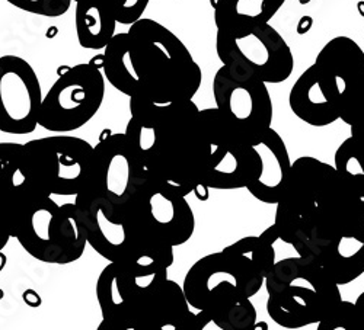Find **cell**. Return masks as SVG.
Instances as JSON below:
<instances>
[{"label": "cell", "instance_id": "1f68e13d", "mask_svg": "<svg viewBox=\"0 0 364 330\" xmlns=\"http://www.w3.org/2000/svg\"><path fill=\"white\" fill-rule=\"evenodd\" d=\"M312 25H314V18L312 16H309V15L301 16L299 23H297V34L299 35L308 34L311 29H312Z\"/></svg>", "mask_w": 364, "mask_h": 330}, {"label": "cell", "instance_id": "4316f807", "mask_svg": "<svg viewBox=\"0 0 364 330\" xmlns=\"http://www.w3.org/2000/svg\"><path fill=\"white\" fill-rule=\"evenodd\" d=\"M319 330H357L355 304L341 302L326 317L318 323Z\"/></svg>", "mask_w": 364, "mask_h": 330}, {"label": "cell", "instance_id": "f546056e", "mask_svg": "<svg viewBox=\"0 0 364 330\" xmlns=\"http://www.w3.org/2000/svg\"><path fill=\"white\" fill-rule=\"evenodd\" d=\"M23 302L29 306V307H38L41 306V297L38 295V292H36L34 290H26L22 294Z\"/></svg>", "mask_w": 364, "mask_h": 330}, {"label": "cell", "instance_id": "277c9868", "mask_svg": "<svg viewBox=\"0 0 364 330\" xmlns=\"http://www.w3.org/2000/svg\"><path fill=\"white\" fill-rule=\"evenodd\" d=\"M166 266L109 262L97 281L100 330H164L172 280Z\"/></svg>", "mask_w": 364, "mask_h": 330}, {"label": "cell", "instance_id": "8d00e7d4", "mask_svg": "<svg viewBox=\"0 0 364 330\" xmlns=\"http://www.w3.org/2000/svg\"><path fill=\"white\" fill-rule=\"evenodd\" d=\"M355 140V138H354ZM357 143H358V145L361 147V150H363V152H364V140H355Z\"/></svg>", "mask_w": 364, "mask_h": 330}, {"label": "cell", "instance_id": "ffe728a7", "mask_svg": "<svg viewBox=\"0 0 364 330\" xmlns=\"http://www.w3.org/2000/svg\"><path fill=\"white\" fill-rule=\"evenodd\" d=\"M218 31L237 34L269 23L286 0H210Z\"/></svg>", "mask_w": 364, "mask_h": 330}, {"label": "cell", "instance_id": "e0dca14e", "mask_svg": "<svg viewBox=\"0 0 364 330\" xmlns=\"http://www.w3.org/2000/svg\"><path fill=\"white\" fill-rule=\"evenodd\" d=\"M43 91L33 66L22 57H0V131L31 134L40 127Z\"/></svg>", "mask_w": 364, "mask_h": 330}, {"label": "cell", "instance_id": "8992f818", "mask_svg": "<svg viewBox=\"0 0 364 330\" xmlns=\"http://www.w3.org/2000/svg\"><path fill=\"white\" fill-rule=\"evenodd\" d=\"M87 245L108 262H136L169 268L173 248L141 229L129 209L115 208L90 189L75 197Z\"/></svg>", "mask_w": 364, "mask_h": 330}, {"label": "cell", "instance_id": "9a60e30c", "mask_svg": "<svg viewBox=\"0 0 364 330\" xmlns=\"http://www.w3.org/2000/svg\"><path fill=\"white\" fill-rule=\"evenodd\" d=\"M147 177L126 133L105 131L94 145L92 167L86 189L108 199L115 208L126 209Z\"/></svg>", "mask_w": 364, "mask_h": 330}, {"label": "cell", "instance_id": "d4e9b609", "mask_svg": "<svg viewBox=\"0 0 364 330\" xmlns=\"http://www.w3.org/2000/svg\"><path fill=\"white\" fill-rule=\"evenodd\" d=\"M211 323L222 330H252L257 324V310L251 299H245L216 314Z\"/></svg>", "mask_w": 364, "mask_h": 330}, {"label": "cell", "instance_id": "5b68a950", "mask_svg": "<svg viewBox=\"0 0 364 330\" xmlns=\"http://www.w3.org/2000/svg\"><path fill=\"white\" fill-rule=\"evenodd\" d=\"M267 313L284 329L318 324L341 302L340 285L309 256L276 262L265 277Z\"/></svg>", "mask_w": 364, "mask_h": 330}, {"label": "cell", "instance_id": "83f0119b", "mask_svg": "<svg viewBox=\"0 0 364 330\" xmlns=\"http://www.w3.org/2000/svg\"><path fill=\"white\" fill-rule=\"evenodd\" d=\"M150 0H109L115 19L121 25H133L143 18Z\"/></svg>", "mask_w": 364, "mask_h": 330}, {"label": "cell", "instance_id": "e575fe53", "mask_svg": "<svg viewBox=\"0 0 364 330\" xmlns=\"http://www.w3.org/2000/svg\"><path fill=\"white\" fill-rule=\"evenodd\" d=\"M6 256L2 253V252H0V273H2L4 271V268H5V265H6Z\"/></svg>", "mask_w": 364, "mask_h": 330}, {"label": "cell", "instance_id": "7a4b0ae2", "mask_svg": "<svg viewBox=\"0 0 364 330\" xmlns=\"http://www.w3.org/2000/svg\"><path fill=\"white\" fill-rule=\"evenodd\" d=\"M276 205L280 240L300 256L315 255L364 223V199L343 182L336 167L312 156L294 160Z\"/></svg>", "mask_w": 364, "mask_h": 330}, {"label": "cell", "instance_id": "9c48e42d", "mask_svg": "<svg viewBox=\"0 0 364 330\" xmlns=\"http://www.w3.org/2000/svg\"><path fill=\"white\" fill-rule=\"evenodd\" d=\"M204 165L200 185L232 191L248 188L261 173V156L218 108L200 109Z\"/></svg>", "mask_w": 364, "mask_h": 330}, {"label": "cell", "instance_id": "4dcf8cb0", "mask_svg": "<svg viewBox=\"0 0 364 330\" xmlns=\"http://www.w3.org/2000/svg\"><path fill=\"white\" fill-rule=\"evenodd\" d=\"M350 127H351V137L353 138L364 140V112L360 115L357 121Z\"/></svg>", "mask_w": 364, "mask_h": 330}, {"label": "cell", "instance_id": "74e56055", "mask_svg": "<svg viewBox=\"0 0 364 330\" xmlns=\"http://www.w3.org/2000/svg\"><path fill=\"white\" fill-rule=\"evenodd\" d=\"M311 0H300V5H308Z\"/></svg>", "mask_w": 364, "mask_h": 330}, {"label": "cell", "instance_id": "4fadbf2b", "mask_svg": "<svg viewBox=\"0 0 364 330\" xmlns=\"http://www.w3.org/2000/svg\"><path fill=\"white\" fill-rule=\"evenodd\" d=\"M216 51L223 66L264 83H283L294 69L289 44L269 23L237 34L218 31Z\"/></svg>", "mask_w": 364, "mask_h": 330}, {"label": "cell", "instance_id": "ab89813d", "mask_svg": "<svg viewBox=\"0 0 364 330\" xmlns=\"http://www.w3.org/2000/svg\"><path fill=\"white\" fill-rule=\"evenodd\" d=\"M72 2H77V0H72Z\"/></svg>", "mask_w": 364, "mask_h": 330}, {"label": "cell", "instance_id": "6da1fadb", "mask_svg": "<svg viewBox=\"0 0 364 330\" xmlns=\"http://www.w3.org/2000/svg\"><path fill=\"white\" fill-rule=\"evenodd\" d=\"M102 72L108 83L130 99L159 105L191 101L203 82L187 45L149 18L112 37L104 48Z\"/></svg>", "mask_w": 364, "mask_h": 330}, {"label": "cell", "instance_id": "2e32d148", "mask_svg": "<svg viewBox=\"0 0 364 330\" xmlns=\"http://www.w3.org/2000/svg\"><path fill=\"white\" fill-rule=\"evenodd\" d=\"M127 209L144 231L172 248L194 234L196 216L186 195L156 181H146Z\"/></svg>", "mask_w": 364, "mask_h": 330}, {"label": "cell", "instance_id": "44dd1931", "mask_svg": "<svg viewBox=\"0 0 364 330\" xmlns=\"http://www.w3.org/2000/svg\"><path fill=\"white\" fill-rule=\"evenodd\" d=\"M117 19L109 0H77L75 25L79 45L86 50H104L115 35Z\"/></svg>", "mask_w": 364, "mask_h": 330}, {"label": "cell", "instance_id": "d6a6232c", "mask_svg": "<svg viewBox=\"0 0 364 330\" xmlns=\"http://www.w3.org/2000/svg\"><path fill=\"white\" fill-rule=\"evenodd\" d=\"M11 237H12V234H11L9 229L2 221H0V252L6 248Z\"/></svg>", "mask_w": 364, "mask_h": 330}, {"label": "cell", "instance_id": "7c38bea8", "mask_svg": "<svg viewBox=\"0 0 364 330\" xmlns=\"http://www.w3.org/2000/svg\"><path fill=\"white\" fill-rule=\"evenodd\" d=\"M340 119L353 126L364 112V51L350 37L329 40L308 67Z\"/></svg>", "mask_w": 364, "mask_h": 330}, {"label": "cell", "instance_id": "f35d334b", "mask_svg": "<svg viewBox=\"0 0 364 330\" xmlns=\"http://www.w3.org/2000/svg\"><path fill=\"white\" fill-rule=\"evenodd\" d=\"M4 297H5V292H4V291H2V290H0V299H2V298H4Z\"/></svg>", "mask_w": 364, "mask_h": 330}, {"label": "cell", "instance_id": "52a82bcc", "mask_svg": "<svg viewBox=\"0 0 364 330\" xmlns=\"http://www.w3.org/2000/svg\"><path fill=\"white\" fill-rule=\"evenodd\" d=\"M12 237L28 255L53 265L79 260L87 245L76 204L60 205L43 191L34 194L22 208Z\"/></svg>", "mask_w": 364, "mask_h": 330}, {"label": "cell", "instance_id": "484cf974", "mask_svg": "<svg viewBox=\"0 0 364 330\" xmlns=\"http://www.w3.org/2000/svg\"><path fill=\"white\" fill-rule=\"evenodd\" d=\"M6 2L23 12L46 18L63 16L72 6V0H6Z\"/></svg>", "mask_w": 364, "mask_h": 330}, {"label": "cell", "instance_id": "ac0fdd59", "mask_svg": "<svg viewBox=\"0 0 364 330\" xmlns=\"http://www.w3.org/2000/svg\"><path fill=\"white\" fill-rule=\"evenodd\" d=\"M38 189L23 169V144L0 143V221L11 234L21 209Z\"/></svg>", "mask_w": 364, "mask_h": 330}, {"label": "cell", "instance_id": "8fae6325", "mask_svg": "<svg viewBox=\"0 0 364 330\" xmlns=\"http://www.w3.org/2000/svg\"><path fill=\"white\" fill-rule=\"evenodd\" d=\"M105 98L102 55L89 63L60 70L57 80L43 98L40 127L51 133H72L92 119Z\"/></svg>", "mask_w": 364, "mask_h": 330}, {"label": "cell", "instance_id": "d590c367", "mask_svg": "<svg viewBox=\"0 0 364 330\" xmlns=\"http://www.w3.org/2000/svg\"><path fill=\"white\" fill-rule=\"evenodd\" d=\"M357 9H358V13H360L361 16H364V2H363V0H361V2L357 4Z\"/></svg>", "mask_w": 364, "mask_h": 330}, {"label": "cell", "instance_id": "603a6c76", "mask_svg": "<svg viewBox=\"0 0 364 330\" xmlns=\"http://www.w3.org/2000/svg\"><path fill=\"white\" fill-rule=\"evenodd\" d=\"M277 240H280V234L277 227L272 224L268 229H265L259 236L244 237L225 249L233 253L247 256L257 266L258 271L264 277H267L272 266L276 265L274 243Z\"/></svg>", "mask_w": 364, "mask_h": 330}, {"label": "cell", "instance_id": "ba28073f", "mask_svg": "<svg viewBox=\"0 0 364 330\" xmlns=\"http://www.w3.org/2000/svg\"><path fill=\"white\" fill-rule=\"evenodd\" d=\"M264 281L247 256L223 249L198 259L188 269L182 288L190 306L213 320L223 310L257 295Z\"/></svg>", "mask_w": 364, "mask_h": 330}, {"label": "cell", "instance_id": "cb8c5ba5", "mask_svg": "<svg viewBox=\"0 0 364 330\" xmlns=\"http://www.w3.org/2000/svg\"><path fill=\"white\" fill-rule=\"evenodd\" d=\"M333 167L343 182L361 199H364V152L358 143L350 137L337 148Z\"/></svg>", "mask_w": 364, "mask_h": 330}, {"label": "cell", "instance_id": "3957f363", "mask_svg": "<svg viewBox=\"0 0 364 330\" xmlns=\"http://www.w3.org/2000/svg\"><path fill=\"white\" fill-rule=\"evenodd\" d=\"M126 136L147 181L190 195L201 182L204 137L194 101L166 105L130 99Z\"/></svg>", "mask_w": 364, "mask_h": 330}, {"label": "cell", "instance_id": "f1b7e54d", "mask_svg": "<svg viewBox=\"0 0 364 330\" xmlns=\"http://www.w3.org/2000/svg\"><path fill=\"white\" fill-rule=\"evenodd\" d=\"M354 304L357 312V330H364V291L357 297Z\"/></svg>", "mask_w": 364, "mask_h": 330}, {"label": "cell", "instance_id": "5bb4252c", "mask_svg": "<svg viewBox=\"0 0 364 330\" xmlns=\"http://www.w3.org/2000/svg\"><path fill=\"white\" fill-rule=\"evenodd\" d=\"M216 108L250 144L255 145L271 128L272 108L267 83L222 66L213 80Z\"/></svg>", "mask_w": 364, "mask_h": 330}, {"label": "cell", "instance_id": "d6986e66", "mask_svg": "<svg viewBox=\"0 0 364 330\" xmlns=\"http://www.w3.org/2000/svg\"><path fill=\"white\" fill-rule=\"evenodd\" d=\"M254 147L261 156V173L247 189L258 201L276 205L287 185L293 165L287 145L276 130L269 128Z\"/></svg>", "mask_w": 364, "mask_h": 330}, {"label": "cell", "instance_id": "7402d4cb", "mask_svg": "<svg viewBox=\"0 0 364 330\" xmlns=\"http://www.w3.org/2000/svg\"><path fill=\"white\" fill-rule=\"evenodd\" d=\"M289 105L299 119L312 127H326L340 119V114L323 97L309 69L294 82L289 95Z\"/></svg>", "mask_w": 364, "mask_h": 330}, {"label": "cell", "instance_id": "30bf717a", "mask_svg": "<svg viewBox=\"0 0 364 330\" xmlns=\"http://www.w3.org/2000/svg\"><path fill=\"white\" fill-rule=\"evenodd\" d=\"M94 145L73 136H53L23 144V169L48 195L76 197L89 181Z\"/></svg>", "mask_w": 364, "mask_h": 330}, {"label": "cell", "instance_id": "836d02e7", "mask_svg": "<svg viewBox=\"0 0 364 330\" xmlns=\"http://www.w3.org/2000/svg\"><path fill=\"white\" fill-rule=\"evenodd\" d=\"M193 194L197 197V199L207 201L210 198V188L205 187V185H198V187H196Z\"/></svg>", "mask_w": 364, "mask_h": 330}]
</instances>
